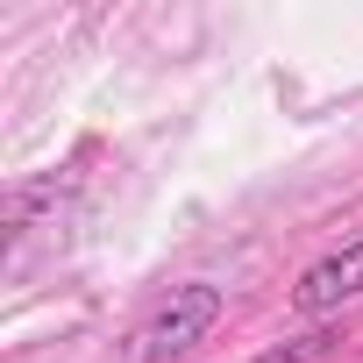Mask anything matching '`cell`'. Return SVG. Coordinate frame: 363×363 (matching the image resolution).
<instances>
[{
  "instance_id": "cell-1",
  "label": "cell",
  "mask_w": 363,
  "mask_h": 363,
  "mask_svg": "<svg viewBox=\"0 0 363 363\" xmlns=\"http://www.w3.org/2000/svg\"><path fill=\"white\" fill-rule=\"evenodd\" d=\"M221 285H178L135 335H128V363H164V356H186L214 320H221Z\"/></svg>"
},
{
  "instance_id": "cell-2",
  "label": "cell",
  "mask_w": 363,
  "mask_h": 363,
  "mask_svg": "<svg viewBox=\"0 0 363 363\" xmlns=\"http://www.w3.org/2000/svg\"><path fill=\"white\" fill-rule=\"evenodd\" d=\"M349 299H363V235L342 242L335 257L306 264L299 285H292V306H299L306 320H320V313H335V306H349Z\"/></svg>"
},
{
  "instance_id": "cell-3",
  "label": "cell",
  "mask_w": 363,
  "mask_h": 363,
  "mask_svg": "<svg viewBox=\"0 0 363 363\" xmlns=\"http://www.w3.org/2000/svg\"><path fill=\"white\" fill-rule=\"evenodd\" d=\"M328 349H335V335H328V328H313V335H299V342H285V349H264L257 363H320Z\"/></svg>"
}]
</instances>
